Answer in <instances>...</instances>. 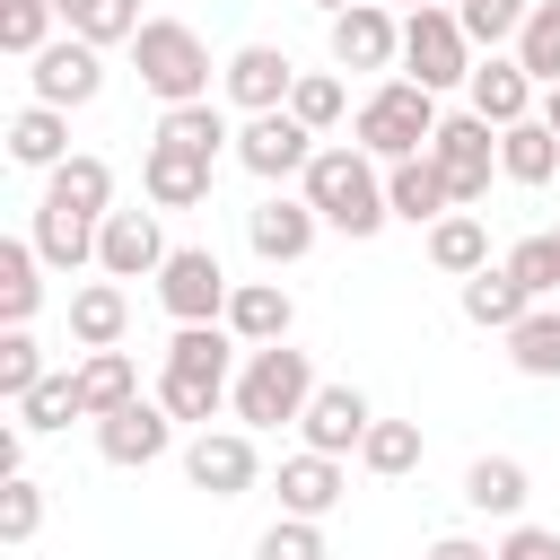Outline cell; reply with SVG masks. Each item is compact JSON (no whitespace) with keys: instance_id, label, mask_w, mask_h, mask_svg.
Here are the masks:
<instances>
[{"instance_id":"obj_1","label":"cell","mask_w":560,"mask_h":560,"mask_svg":"<svg viewBox=\"0 0 560 560\" xmlns=\"http://www.w3.org/2000/svg\"><path fill=\"white\" fill-rule=\"evenodd\" d=\"M236 332L228 324H175V341H166V359H158V402L184 420V429H210L219 420V402L236 394Z\"/></svg>"},{"instance_id":"obj_2","label":"cell","mask_w":560,"mask_h":560,"mask_svg":"<svg viewBox=\"0 0 560 560\" xmlns=\"http://www.w3.org/2000/svg\"><path fill=\"white\" fill-rule=\"evenodd\" d=\"M298 192L315 201V219L324 228H341L350 245H368L385 219H394V201H385V166L359 149V140H324L315 149V166L298 175Z\"/></svg>"},{"instance_id":"obj_3","label":"cell","mask_w":560,"mask_h":560,"mask_svg":"<svg viewBox=\"0 0 560 560\" xmlns=\"http://www.w3.org/2000/svg\"><path fill=\"white\" fill-rule=\"evenodd\" d=\"M438 96L420 88V79H376L368 96H359V114H350V140L376 158V166H402V158H429V140H438Z\"/></svg>"},{"instance_id":"obj_4","label":"cell","mask_w":560,"mask_h":560,"mask_svg":"<svg viewBox=\"0 0 560 560\" xmlns=\"http://www.w3.org/2000/svg\"><path fill=\"white\" fill-rule=\"evenodd\" d=\"M306 402H315V359H306L298 341L245 350V368H236V394H228L236 429H289V420H306Z\"/></svg>"},{"instance_id":"obj_5","label":"cell","mask_w":560,"mask_h":560,"mask_svg":"<svg viewBox=\"0 0 560 560\" xmlns=\"http://www.w3.org/2000/svg\"><path fill=\"white\" fill-rule=\"evenodd\" d=\"M131 70H140V88H149L158 105H201V96H210V44H201V26H184V18H149V26L131 35Z\"/></svg>"},{"instance_id":"obj_6","label":"cell","mask_w":560,"mask_h":560,"mask_svg":"<svg viewBox=\"0 0 560 560\" xmlns=\"http://www.w3.org/2000/svg\"><path fill=\"white\" fill-rule=\"evenodd\" d=\"M472 35H464V18H455V0H438V9H411L402 18V79H420L429 96H446V88H464L472 79Z\"/></svg>"},{"instance_id":"obj_7","label":"cell","mask_w":560,"mask_h":560,"mask_svg":"<svg viewBox=\"0 0 560 560\" xmlns=\"http://www.w3.org/2000/svg\"><path fill=\"white\" fill-rule=\"evenodd\" d=\"M315 149H324V140H315V131H306V122L280 105V114H254V122H236V149H228V158H236L254 184H271V192H280V184H298V175L315 166Z\"/></svg>"},{"instance_id":"obj_8","label":"cell","mask_w":560,"mask_h":560,"mask_svg":"<svg viewBox=\"0 0 560 560\" xmlns=\"http://www.w3.org/2000/svg\"><path fill=\"white\" fill-rule=\"evenodd\" d=\"M228 298H236V280H228V262H219L210 245H175V254H166L158 306H166L175 324H228Z\"/></svg>"},{"instance_id":"obj_9","label":"cell","mask_w":560,"mask_h":560,"mask_svg":"<svg viewBox=\"0 0 560 560\" xmlns=\"http://www.w3.org/2000/svg\"><path fill=\"white\" fill-rule=\"evenodd\" d=\"M26 88H35V105L79 114V105H96V96H105V52H96V44H79V35H52V44L26 61Z\"/></svg>"},{"instance_id":"obj_10","label":"cell","mask_w":560,"mask_h":560,"mask_svg":"<svg viewBox=\"0 0 560 560\" xmlns=\"http://www.w3.org/2000/svg\"><path fill=\"white\" fill-rule=\"evenodd\" d=\"M429 158H438V175L455 184V210H464V201H481V192H490V175H499V131L464 105V114H446V122H438Z\"/></svg>"},{"instance_id":"obj_11","label":"cell","mask_w":560,"mask_h":560,"mask_svg":"<svg viewBox=\"0 0 560 560\" xmlns=\"http://www.w3.org/2000/svg\"><path fill=\"white\" fill-rule=\"evenodd\" d=\"M315 236H324V219H315V201H306V192H262V201L245 210V245H254V262H271V271L306 262V254H315Z\"/></svg>"},{"instance_id":"obj_12","label":"cell","mask_w":560,"mask_h":560,"mask_svg":"<svg viewBox=\"0 0 560 560\" xmlns=\"http://www.w3.org/2000/svg\"><path fill=\"white\" fill-rule=\"evenodd\" d=\"M184 481L210 490V499H245V490L262 481V446H254V429H192V446H184Z\"/></svg>"},{"instance_id":"obj_13","label":"cell","mask_w":560,"mask_h":560,"mask_svg":"<svg viewBox=\"0 0 560 560\" xmlns=\"http://www.w3.org/2000/svg\"><path fill=\"white\" fill-rule=\"evenodd\" d=\"M289 88H298V61H289L280 44H236V52L219 61V96H228L245 122H254V114H280Z\"/></svg>"},{"instance_id":"obj_14","label":"cell","mask_w":560,"mask_h":560,"mask_svg":"<svg viewBox=\"0 0 560 560\" xmlns=\"http://www.w3.org/2000/svg\"><path fill=\"white\" fill-rule=\"evenodd\" d=\"M166 228H158V210H114L105 228H96V271L105 280H158L166 271Z\"/></svg>"},{"instance_id":"obj_15","label":"cell","mask_w":560,"mask_h":560,"mask_svg":"<svg viewBox=\"0 0 560 560\" xmlns=\"http://www.w3.org/2000/svg\"><path fill=\"white\" fill-rule=\"evenodd\" d=\"M324 44H332V70H394L402 61V18L385 0H359L350 18L324 26Z\"/></svg>"},{"instance_id":"obj_16","label":"cell","mask_w":560,"mask_h":560,"mask_svg":"<svg viewBox=\"0 0 560 560\" xmlns=\"http://www.w3.org/2000/svg\"><path fill=\"white\" fill-rule=\"evenodd\" d=\"M464 105H472L490 131H516V122H534L542 88L525 79V61H516V52H490V61H472V79H464Z\"/></svg>"},{"instance_id":"obj_17","label":"cell","mask_w":560,"mask_h":560,"mask_svg":"<svg viewBox=\"0 0 560 560\" xmlns=\"http://www.w3.org/2000/svg\"><path fill=\"white\" fill-rule=\"evenodd\" d=\"M175 429H184V420H175L158 394H140L131 411L96 420V455H105V464H122V472H140V464H158V455L175 446Z\"/></svg>"},{"instance_id":"obj_18","label":"cell","mask_w":560,"mask_h":560,"mask_svg":"<svg viewBox=\"0 0 560 560\" xmlns=\"http://www.w3.org/2000/svg\"><path fill=\"white\" fill-rule=\"evenodd\" d=\"M368 429H376V402H368L359 385H315V402H306V420H298V438H306L315 455H359Z\"/></svg>"},{"instance_id":"obj_19","label":"cell","mask_w":560,"mask_h":560,"mask_svg":"<svg viewBox=\"0 0 560 560\" xmlns=\"http://www.w3.org/2000/svg\"><path fill=\"white\" fill-rule=\"evenodd\" d=\"M280 516H306V525H324L341 499H350V472H341V455H315V446H298V455H280Z\"/></svg>"},{"instance_id":"obj_20","label":"cell","mask_w":560,"mask_h":560,"mask_svg":"<svg viewBox=\"0 0 560 560\" xmlns=\"http://www.w3.org/2000/svg\"><path fill=\"white\" fill-rule=\"evenodd\" d=\"M210 158H192V149H175V140H149L140 149V192H149V210H201L210 201Z\"/></svg>"},{"instance_id":"obj_21","label":"cell","mask_w":560,"mask_h":560,"mask_svg":"<svg viewBox=\"0 0 560 560\" xmlns=\"http://www.w3.org/2000/svg\"><path fill=\"white\" fill-rule=\"evenodd\" d=\"M289 324H298V298H289L280 280H236V298H228V332H236L245 350L289 341Z\"/></svg>"},{"instance_id":"obj_22","label":"cell","mask_w":560,"mask_h":560,"mask_svg":"<svg viewBox=\"0 0 560 560\" xmlns=\"http://www.w3.org/2000/svg\"><path fill=\"white\" fill-rule=\"evenodd\" d=\"M525 315H534V289H525L508 262H490V271H472V280H464V324H481V332H499V341H508Z\"/></svg>"},{"instance_id":"obj_23","label":"cell","mask_w":560,"mask_h":560,"mask_svg":"<svg viewBox=\"0 0 560 560\" xmlns=\"http://www.w3.org/2000/svg\"><path fill=\"white\" fill-rule=\"evenodd\" d=\"M122 332H131L122 280H79V289H70V341H79V350H122Z\"/></svg>"},{"instance_id":"obj_24","label":"cell","mask_w":560,"mask_h":560,"mask_svg":"<svg viewBox=\"0 0 560 560\" xmlns=\"http://www.w3.org/2000/svg\"><path fill=\"white\" fill-rule=\"evenodd\" d=\"M44 201H52V210H79V219L105 228V219H114V166L79 149V158H61V166L44 175Z\"/></svg>"},{"instance_id":"obj_25","label":"cell","mask_w":560,"mask_h":560,"mask_svg":"<svg viewBox=\"0 0 560 560\" xmlns=\"http://www.w3.org/2000/svg\"><path fill=\"white\" fill-rule=\"evenodd\" d=\"M385 201H394V219L438 228V219L455 210V184L438 175V158H402V166H385Z\"/></svg>"},{"instance_id":"obj_26","label":"cell","mask_w":560,"mask_h":560,"mask_svg":"<svg viewBox=\"0 0 560 560\" xmlns=\"http://www.w3.org/2000/svg\"><path fill=\"white\" fill-rule=\"evenodd\" d=\"M79 402H88V420L131 411L140 402V359L131 350H79Z\"/></svg>"},{"instance_id":"obj_27","label":"cell","mask_w":560,"mask_h":560,"mask_svg":"<svg viewBox=\"0 0 560 560\" xmlns=\"http://www.w3.org/2000/svg\"><path fill=\"white\" fill-rule=\"evenodd\" d=\"M525 490H534V472H525L516 455H472V464H464V508H472V516H508V525H516V516H525Z\"/></svg>"},{"instance_id":"obj_28","label":"cell","mask_w":560,"mask_h":560,"mask_svg":"<svg viewBox=\"0 0 560 560\" xmlns=\"http://www.w3.org/2000/svg\"><path fill=\"white\" fill-rule=\"evenodd\" d=\"M9 158H18V166H35V175H52V166L70 158V114L26 96V105L9 114Z\"/></svg>"},{"instance_id":"obj_29","label":"cell","mask_w":560,"mask_h":560,"mask_svg":"<svg viewBox=\"0 0 560 560\" xmlns=\"http://www.w3.org/2000/svg\"><path fill=\"white\" fill-rule=\"evenodd\" d=\"M35 254H44V271H79V262H96V219H79V210H52V201H35Z\"/></svg>"},{"instance_id":"obj_30","label":"cell","mask_w":560,"mask_h":560,"mask_svg":"<svg viewBox=\"0 0 560 560\" xmlns=\"http://www.w3.org/2000/svg\"><path fill=\"white\" fill-rule=\"evenodd\" d=\"M44 306V254L35 236H0V324H35Z\"/></svg>"},{"instance_id":"obj_31","label":"cell","mask_w":560,"mask_h":560,"mask_svg":"<svg viewBox=\"0 0 560 560\" xmlns=\"http://www.w3.org/2000/svg\"><path fill=\"white\" fill-rule=\"evenodd\" d=\"M158 140H175V149H192V158H210L219 166V149H236V122H228V105H166L158 114Z\"/></svg>"},{"instance_id":"obj_32","label":"cell","mask_w":560,"mask_h":560,"mask_svg":"<svg viewBox=\"0 0 560 560\" xmlns=\"http://www.w3.org/2000/svg\"><path fill=\"white\" fill-rule=\"evenodd\" d=\"M429 262H438L446 280H472V271H490V228H481L472 210H446V219L429 228Z\"/></svg>"},{"instance_id":"obj_33","label":"cell","mask_w":560,"mask_h":560,"mask_svg":"<svg viewBox=\"0 0 560 560\" xmlns=\"http://www.w3.org/2000/svg\"><path fill=\"white\" fill-rule=\"evenodd\" d=\"M499 175L508 184H551L560 175V131L534 114V122H516V131H499Z\"/></svg>"},{"instance_id":"obj_34","label":"cell","mask_w":560,"mask_h":560,"mask_svg":"<svg viewBox=\"0 0 560 560\" xmlns=\"http://www.w3.org/2000/svg\"><path fill=\"white\" fill-rule=\"evenodd\" d=\"M508 359H516V376H534V385H560V298H542L516 332H508Z\"/></svg>"},{"instance_id":"obj_35","label":"cell","mask_w":560,"mask_h":560,"mask_svg":"<svg viewBox=\"0 0 560 560\" xmlns=\"http://www.w3.org/2000/svg\"><path fill=\"white\" fill-rule=\"evenodd\" d=\"M508 52L525 61V79H534V88H560V0H534Z\"/></svg>"},{"instance_id":"obj_36","label":"cell","mask_w":560,"mask_h":560,"mask_svg":"<svg viewBox=\"0 0 560 560\" xmlns=\"http://www.w3.org/2000/svg\"><path fill=\"white\" fill-rule=\"evenodd\" d=\"M70 420H88V402H79V368H52V376L18 402V429L44 438V429H70Z\"/></svg>"},{"instance_id":"obj_37","label":"cell","mask_w":560,"mask_h":560,"mask_svg":"<svg viewBox=\"0 0 560 560\" xmlns=\"http://www.w3.org/2000/svg\"><path fill=\"white\" fill-rule=\"evenodd\" d=\"M420 455H429L420 420H376V429H368V446H359V464H368L376 481H402V472H420Z\"/></svg>"},{"instance_id":"obj_38","label":"cell","mask_w":560,"mask_h":560,"mask_svg":"<svg viewBox=\"0 0 560 560\" xmlns=\"http://www.w3.org/2000/svg\"><path fill=\"white\" fill-rule=\"evenodd\" d=\"M289 114L324 140L341 114H350V88H341V70H298V88H289Z\"/></svg>"},{"instance_id":"obj_39","label":"cell","mask_w":560,"mask_h":560,"mask_svg":"<svg viewBox=\"0 0 560 560\" xmlns=\"http://www.w3.org/2000/svg\"><path fill=\"white\" fill-rule=\"evenodd\" d=\"M44 376H52V368H44V341H35L26 324H9V332H0V394H9V411H18Z\"/></svg>"},{"instance_id":"obj_40","label":"cell","mask_w":560,"mask_h":560,"mask_svg":"<svg viewBox=\"0 0 560 560\" xmlns=\"http://www.w3.org/2000/svg\"><path fill=\"white\" fill-rule=\"evenodd\" d=\"M508 271L534 289V306H542V298H560V228H534V236H516V245H508Z\"/></svg>"},{"instance_id":"obj_41","label":"cell","mask_w":560,"mask_h":560,"mask_svg":"<svg viewBox=\"0 0 560 560\" xmlns=\"http://www.w3.org/2000/svg\"><path fill=\"white\" fill-rule=\"evenodd\" d=\"M149 18H140V0H88L79 18H70V35L79 44H96V52H114V44H131Z\"/></svg>"},{"instance_id":"obj_42","label":"cell","mask_w":560,"mask_h":560,"mask_svg":"<svg viewBox=\"0 0 560 560\" xmlns=\"http://www.w3.org/2000/svg\"><path fill=\"white\" fill-rule=\"evenodd\" d=\"M35 534H44V481H26V472H18V481H0V542H9V551H26Z\"/></svg>"},{"instance_id":"obj_43","label":"cell","mask_w":560,"mask_h":560,"mask_svg":"<svg viewBox=\"0 0 560 560\" xmlns=\"http://www.w3.org/2000/svg\"><path fill=\"white\" fill-rule=\"evenodd\" d=\"M52 44V0H0V52L35 61Z\"/></svg>"},{"instance_id":"obj_44","label":"cell","mask_w":560,"mask_h":560,"mask_svg":"<svg viewBox=\"0 0 560 560\" xmlns=\"http://www.w3.org/2000/svg\"><path fill=\"white\" fill-rule=\"evenodd\" d=\"M525 9H534V0H455V18H464V35H472V52H481V44H490V52H499V44H516Z\"/></svg>"},{"instance_id":"obj_45","label":"cell","mask_w":560,"mask_h":560,"mask_svg":"<svg viewBox=\"0 0 560 560\" xmlns=\"http://www.w3.org/2000/svg\"><path fill=\"white\" fill-rule=\"evenodd\" d=\"M254 560H332V551H324V525H306V516H280V525H262Z\"/></svg>"},{"instance_id":"obj_46","label":"cell","mask_w":560,"mask_h":560,"mask_svg":"<svg viewBox=\"0 0 560 560\" xmlns=\"http://www.w3.org/2000/svg\"><path fill=\"white\" fill-rule=\"evenodd\" d=\"M499 560H560V534H551V525H508Z\"/></svg>"},{"instance_id":"obj_47","label":"cell","mask_w":560,"mask_h":560,"mask_svg":"<svg viewBox=\"0 0 560 560\" xmlns=\"http://www.w3.org/2000/svg\"><path fill=\"white\" fill-rule=\"evenodd\" d=\"M420 560H499V551H490V542H472V534H438Z\"/></svg>"},{"instance_id":"obj_48","label":"cell","mask_w":560,"mask_h":560,"mask_svg":"<svg viewBox=\"0 0 560 560\" xmlns=\"http://www.w3.org/2000/svg\"><path fill=\"white\" fill-rule=\"evenodd\" d=\"M534 114H542V122L560 131V88H542V105H534Z\"/></svg>"},{"instance_id":"obj_49","label":"cell","mask_w":560,"mask_h":560,"mask_svg":"<svg viewBox=\"0 0 560 560\" xmlns=\"http://www.w3.org/2000/svg\"><path fill=\"white\" fill-rule=\"evenodd\" d=\"M306 9H324V26H332V18H350L359 0H306Z\"/></svg>"},{"instance_id":"obj_50","label":"cell","mask_w":560,"mask_h":560,"mask_svg":"<svg viewBox=\"0 0 560 560\" xmlns=\"http://www.w3.org/2000/svg\"><path fill=\"white\" fill-rule=\"evenodd\" d=\"M79 9H88V0H52V18H61V26H70V18H79Z\"/></svg>"},{"instance_id":"obj_51","label":"cell","mask_w":560,"mask_h":560,"mask_svg":"<svg viewBox=\"0 0 560 560\" xmlns=\"http://www.w3.org/2000/svg\"><path fill=\"white\" fill-rule=\"evenodd\" d=\"M385 9H394V18H411V9H438V0H385Z\"/></svg>"}]
</instances>
